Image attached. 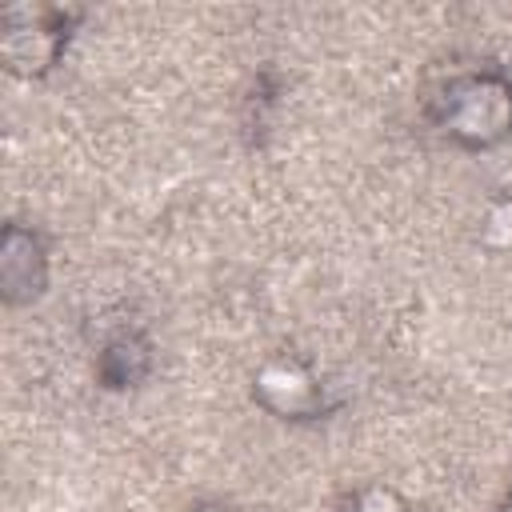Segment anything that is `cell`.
Segmentation results:
<instances>
[{
  "instance_id": "cell-1",
  "label": "cell",
  "mask_w": 512,
  "mask_h": 512,
  "mask_svg": "<svg viewBox=\"0 0 512 512\" xmlns=\"http://www.w3.org/2000/svg\"><path fill=\"white\" fill-rule=\"evenodd\" d=\"M260 392L268 396V400H276L280 408H300L308 396H312V384H308V376L300 372V368H292V364H272V368H264L260 372Z\"/></svg>"
},
{
  "instance_id": "cell-3",
  "label": "cell",
  "mask_w": 512,
  "mask_h": 512,
  "mask_svg": "<svg viewBox=\"0 0 512 512\" xmlns=\"http://www.w3.org/2000/svg\"><path fill=\"white\" fill-rule=\"evenodd\" d=\"M360 512H404V508L396 504V496H392V492H384V488H376V492H368V496H364V504H360Z\"/></svg>"
},
{
  "instance_id": "cell-2",
  "label": "cell",
  "mask_w": 512,
  "mask_h": 512,
  "mask_svg": "<svg viewBox=\"0 0 512 512\" xmlns=\"http://www.w3.org/2000/svg\"><path fill=\"white\" fill-rule=\"evenodd\" d=\"M488 240L500 248H512V200H504L488 212Z\"/></svg>"
}]
</instances>
